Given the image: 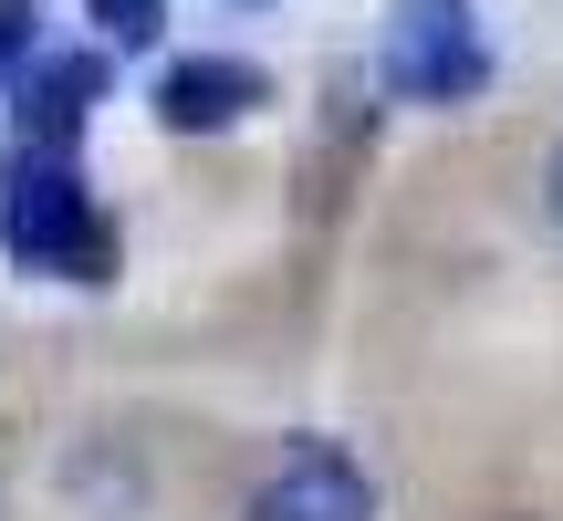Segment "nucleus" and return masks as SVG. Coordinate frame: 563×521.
<instances>
[{"mask_svg":"<svg viewBox=\"0 0 563 521\" xmlns=\"http://www.w3.org/2000/svg\"><path fill=\"white\" fill-rule=\"evenodd\" d=\"M543 209H553V230H563V146H553V167H543Z\"/></svg>","mask_w":563,"mask_h":521,"instance_id":"6e6552de","label":"nucleus"},{"mask_svg":"<svg viewBox=\"0 0 563 521\" xmlns=\"http://www.w3.org/2000/svg\"><path fill=\"white\" fill-rule=\"evenodd\" d=\"M84 11H95V32L115 53H157L167 42V0H84Z\"/></svg>","mask_w":563,"mask_h":521,"instance_id":"423d86ee","label":"nucleus"},{"mask_svg":"<svg viewBox=\"0 0 563 521\" xmlns=\"http://www.w3.org/2000/svg\"><path fill=\"white\" fill-rule=\"evenodd\" d=\"M32 21H42L32 0H0V84H11L21 63H32Z\"/></svg>","mask_w":563,"mask_h":521,"instance_id":"0eeeda50","label":"nucleus"},{"mask_svg":"<svg viewBox=\"0 0 563 521\" xmlns=\"http://www.w3.org/2000/svg\"><path fill=\"white\" fill-rule=\"evenodd\" d=\"M241 521H376V480H365L334 439H292V459L251 490Z\"/></svg>","mask_w":563,"mask_h":521,"instance_id":"39448f33","label":"nucleus"},{"mask_svg":"<svg viewBox=\"0 0 563 521\" xmlns=\"http://www.w3.org/2000/svg\"><path fill=\"white\" fill-rule=\"evenodd\" d=\"M376 84L397 104H470L490 84V42L470 21V0H397L376 42Z\"/></svg>","mask_w":563,"mask_h":521,"instance_id":"f03ea898","label":"nucleus"},{"mask_svg":"<svg viewBox=\"0 0 563 521\" xmlns=\"http://www.w3.org/2000/svg\"><path fill=\"white\" fill-rule=\"evenodd\" d=\"M157 125L167 136H230V125H251L272 104V74L251 53H178V63H157Z\"/></svg>","mask_w":563,"mask_h":521,"instance_id":"7ed1b4c3","label":"nucleus"},{"mask_svg":"<svg viewBox=\"0 0 563 521\" xmlns=\"http://www.w3.org/2000/svg\"><path fill=\"white\" fill-rule=\"evenodd\" d=\"M104 84H115V63H104V53H32L11 74V136L74 157L84 125H95V104H104Z\"/></svg>","mask_w":563,"mask_h":521,"instance_id":"20e7f679","label":"nucleus"},{"mask_svg":"<svg viewBox=\"0 0 563 521\" xmlns=\"http://www.w3.org/2000/svg\"><path fill=\"white\" fill-rule=\"evenodd\" d=\"M0 251L42 281H115V220L95 209L84 167L53 146H21L0 167Z\"/></svg>","mask_w":563,"mask_h":521,"instance_id":"f257e3e1","label":"nucleus"}]
</instances>
